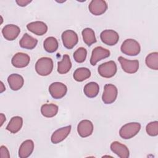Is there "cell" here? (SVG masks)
I'll return each instance as SVG.
<instances>
[{"mask_svg": "<svg viewBox=\"0 0 158 158\" xmlns=\"http://www.w3.org/2000/svg\"><path fill=\"white\" fill-rule=\"evenodd\" d=\"M30 61V56L23 52L16 53L12 58L11 62L14 67L17 68H23L27 67Z\"/></svg>", "mask_w": 158, "mask_h": 158, "instance_id": "obj_13", "label": "cell"}, {"mask_svg": "<svg viewBox=\"0 0 158 158\" xmlns=\"http://www.w3.org/2000/svg\"><path fill=\"white\" fill-rule=\"evenodd\" d=\"M0 157L1 158H9L10 154L7 148L5 146H1L0 148Z\"/></svg>", "mask_w": 158, "mask_h": 158, "instance_id": "obj_31", "label": "cell"}, {"mask_svg": "<svg viewBox=\"0 0 158 158\" xmlns=\"http://www.w3.org/2000/svg\"><path fill=\"white\" fill-rule=\"evenodd\" d=\"M6 88H5V86H4V84L2 81H1V89H0V93H2L4 91H5Z\"/></svg>", "mask_w": 158, "mask_h": 158, "instance_id": "obj_34", "label": "cell"}, {"mask_svg": "<svg viewBox=\"0 0 158 158\" xmlns=\"http://www.w3.org/2000/svg\"><path fill=\"white\" fill-rule=\"evenodd\" d=\"M61 38L64 47L69 49H72L78 41L77 34L72 30L64 31L62 34Z\"/></svg>", "mask_w": 158, "mask_h": 158, "instance_id": "obj_6", "label": "cell"}, {"mask_svg": "<svg viewBox=\"0 0 158 158\" xmlns=\"http://www.w3.org/2000/svg\"><path fill=\"white\" fill-rule=\"evenodd\" d=\"M73 76L77 81H83L91 76V71L85 67L78 68L74 72Z\"/></svg>", "mask_w": 158, "mask_h": 158, "instance_id": "obj_27", "label": "cell"}, {"mask_svg": "<svg viewBox=\"0 0 158 158\" xmlns=\"http://www.w3.org/2000/svg\"><path fill=\"white\" fill-rule=\"evenodd\" d=\"M110 149L114 153L121 158H128L130 156L128 148L118 141H114L111 143Z\"/></svg>", "mask_w": 158, "mask_h": 158, "instance_id": "obj_17", "label": "cell"}, {"mask_svg": "<svg viewBox=\"0 0 158 158\" xmlns=\"http://www.w3.org/2000/svg\"><path fill=\"white\" fill-rule=\"evenodd\" d=\"M99 91V86L98 84L96 82H89L87 83L83 89V92L89 98H93L96 97Z\"/></svg>", "mask_w": 158, "mask_h": 158, "instance_id": "obj_24", "label": "cell"}, {"mask_svg": "<svg viewBox=\"0 0 158 158\" xmlns=\"http://www.w3.org/2000/svg\"><path fill=\"white\" fill-rule=\"evenodd\" d=\"M82 36L83 41L87 44L88 46H91L93 44L96 42V38L95 36V33L93 30L90 28H86L83 30Z\"/></svg>", "mask_w": 158, "mask_h": 158, "instance_id": "obj_25", "label": "cell"}, {"mask_svg": "<svg viewBox=\"0 0 158 158\" xmlns=\"http://www.w3.org/2000/svg\"><path fill=\"white\" fill-rule=\"evenodd\" d=\"M141 129V125L138 122L128 123L120 129L119 135L125 139H128L136 135Z\"/></svg>", "mask_w": 158, "mask_h": 158, "instance_id": "obj_2", "label": "cell"}, {"mask_svg": "<svg viewBox=\"0 0 158 158\" xmlns=\"http://www.w3.org/2000/svg\"><path fill=\"white\" fill-rule=\"evenodd\" d=\"M15 2L19 6L25 7L27 5H28V4H30L31 2V1H29V0H16Z\"/></svg>", "mask_w": 158, "mask_h": 158, "instance_id": "obj_32", "label": "cell"}, {"mask_svg": "<svg viewBox=\"0 0 158 158\" xmlns=\"http://www.w3.org/2000/svg\"><path fill=\"white\" fill-rule=\"evenodd\" d=\"M147 133L151 136H156L158 135V122L154 121L149 123L146 127Z\"/></svg>", "mask_w": 158, "mask_h": 158, "instance_id": "obj_30", "label": "cell"}, {"mask_svg": "<svg viewBox=\"0 0 158 158\" xmlns=\"http://www.w3.org/2000/svg\"><path fill=\"white\" fill-rule=\"evenodd\" d=\"M77 131L78 135L82 138H86L90 136L93 131V125L89 120H81L77 126Z\"/></svg>", "mask_w": 158, "mask_h": 158, "instance_id": "obj_14", "label": "cell"}, {"mask_svg": "<svg viewBox=\"0 0 158 158\" xmlns=\"http://www.w3.org/2000/svg\"><path fill=\"white\" fill-rule=\"evenodd\" d=\"M72 67V62L70 57L67 54H64L60 62L57 63V72L60 74H65L69 72Z\"/></svg>", "mask_w": 158, "mask_h": 158, "instance_id": "obj_22", "label": "cell"}, {"mask_svg": "<svg viewBox=\"0 0 158 158\" xmlns=\"http://www.w3.org/2000/svg\"><path fill=\"white\" fill-rule=\"evenodd\" d=\"M27 28L30 31L39 36L43 35L48 31L47 25L41 21L30 22L27 25Z\"/></svg>", "mask_w": 158, "mask_h": 158, "instance_id": "obj_16", "label": "cell"}, {"mask_svg": "<svg viewBox=\"0 0 158 158\" xmlns=\"http://www.w3.org/2000/svg\"><path fill=\"white\" fill-rule=\"evenodd\" d=\"M120 49L126 55L135 56L140 52L141 47L139 43L135 40L127 39L122 44Z\"/></svg>", "mask_w": 158, "mask_h": 158, "instance_id": "obj_3", "label": "cell"}, {"mask_svg": "<svg viewBox=\"0 0 158 158\" xmlns=\"http://www.w3.org/2000/svg\"><path fill=\"white\" fill-rule=\"evenodd\" d=\"M43 46L46 51L49 53L54 52L58 49L59 44L57 39L53 36H49L46 38L43 43Z\"/></svg>", "mask_w": 158, "mask_h": 158, "instance_id": "obj_26", "label": "cell"}, {"mask_svg": "<svg viewBox=\"0 0 158 158\" xmlns=\"http://www.w3.org/2000/svg\"><path fill=\"white\" fill-rule=\"evenodd\" d=\"M67 88L61 82H54L49 86V92L51 96L56 99L62 98L67 93Z\"/></svg>", "mask_w": 158, "mask_h": 158, "instance_id": "obj_7", "label": "cell"}, {"mask_svg": "<svg viewBox=\"0 0 158 158\" xmlns=\"http://www.w3.org/2000/svg\"><path fill=\"white\" fill-rule=\"evenodd\" d=\"M117 70V65L113 60L101 64L98 67L99 74L104 78H111L115 75Z\"/></svg>", "mask_w": 158, "mask_h": 158, "instance_id": "obj_4", "label": "cell"}, {"mask_svg": "<svg viewBox=\"0 0 158 158\" xmlns=\"http://www.w3.org/2000/svg\"><path fill=\"white\" fill-rule=\"evenodd\" d=\"M118 91L117 87L112 84H106L104 88L102 100L104 103L110 104L113 103L117 99Z\"/></svg>", "mask_w": 158, "mask_h": 158, "instance_id": "obj_5", "label": "cell"}, {"mask_svg": "<svg viewBox=\"0 0 158 158\" xmlns=\"http://www.w3.org/2000/svg\"><path fill=\"white\" fill-rule=\"evenodd\" d=\"M0 119H1V127L3 125L4 122L6 121V117L3 114H1Z\"/></svg>", "mask_w": 158, "mask_h": 158, "instance_id": "obj_33", "label": "cell"}, {"mask_svg": "<svg viewBox=\"0 0 158 158\" xmlns=\"http://www.w3.org/2000/svg\"><path fill=\"white\" fill-rule=\"evenodd\" d=\"M7 82L12 90L17 91L23 86L24 80L22 76L20 75L17 73H12L8 77Z\"/></svg>", "mask_w": 158, "mask_h": 158, "instance_id": "obj_18", "label": "cell"}, {"mask_svg": "<svg viewBox=\"0 0 158 158\" xmlns=\"http://www.w3.org/2000/svg\"><path fill=\"white\" fill-rule=\"evenodd\" d=\"M20 32V28L13 24L6 25L2 30V33L4 38L8 41H13L16 39Z\"/></svg>", "mask_w": 158, "mask_h": 158, "instance_id": "obj_12", "label": "cell"}, {"mask_svg": "<svg viewBox=\"0 0 158 158\" xmlns=\"http://www.w3.org/2000/svg\"><path fill=\"white\" fill-rule=\"evenodd\" d=\"M71 131V126L68 125L60 128L55 131L51 138V141L53 144H57L64 140L69 135Z\"/></svg>", "mask_w": 158, "mask_h": 158, "instance_id": "obj_15", "label": "cell"}, {"mask_svg": "<svg viewBox=\"0 0 158 158\" xmlns=\"http://www.w3.org/2000/svg\"><path fill=\"white\" fill-rule=\"evenodd\" d=\"M88 8L92 14L94 15H101L106 11L107 4V2L103 0H93L90 2Z\"/></svg>", "mask_w": 158, "mask_h": 158, "instance_id": "obj_11", "label": "cell"}, {"mask_svg": "<svg viewBox=\"0 0 158 158\" xmlns=\"http://www.w3.org/2000/svg\"><path fill=\"white\" fill-rule=\"evenodd\" d=\"M23 125V119L20 116L13 117L6 127V130L12 133H17L22 128Z\"/></svg>", "mask_w": 158, "mask_h": 158, "instance_id": "obj_21", "label": "cell"}, {"mask_svg": "<svg viewBox=\"0 0 158 158\" xmlns=\"http://www.w3.org/2000/svg\"><path fill=\"white\" fill-rule=\"evenodd\" d=\"M58 106L54 104H45L41 107V114L48 118L54 117L58 112Z\"/></svg>", "mask_w": 158, "mask_h": 158, "instance_id": "obj_23", "label": "cell"}, {"mask_svg": "<svg viewBox=\"0 0 158 158\" xmlns=\"http://www.w3.org/2000/svg\"><path fill=\"white\" fill-rule=\"evenodd\" d=\"M87 56V51L85 48L80 47L78 48L73 53L74 60L78 63L83 62Z\"/></svg>", "mask_w": 158, "mask_h": 158, "instance_id": "obj_29", "label": "cell"}, {"mask_svg": "<svg viewBox=\"0 0 158 158\" xmlns=\"http://www.w3.org/2000/svg\"><path fill=\"white\" fill-rule=\"evenodd\" d=\"M100 38L103 43L109 46H114L117 43L119 35L113 30H105L100 35Z\"/></svg>", "mask_w": 158, "mask_h": 158, "instance_id": "obj_9", "label": "cell"}, {"mask_svg": "<svg viewBox=\"0 0 158 158\" xmlns=\"http://www.w3.org/2000/svg\"><path fill=\"white\" fill-rule=\"evenodd\" d=\"M53 69L52 60L47 57L39 59L35 64V70L41 76H47L49 75Z\"/></svg>", "mask_w": 158, "mask_h": 158, "instance_id": "obj_1", "label": "cell"}, {"mask_svg": "<svg viewBox=\"0 0 158 158\" xmlns=\"http://www.w3.org/2000/svg\"><path fill=\"white\" fill-rule=\"evenodd\" d=\"M146 65L152 70L158 69V52H154L148 54L145 59Z\"/></svg>", "mask_w": 158, "mask_h": 158, "instance_id": "obj_28", "label": "cell"}, {"mask_svg": "<svg viewBox=\"0 0 158 158\" xmlns=\"http://www.w3.org/2000/svg\"><path fill=\"white\" fill-rule=\"evenodd\" d=\"M38 43V40L28 33H25L19 41L20 46L27 49H33Z\"/></svg>", "mask_w": 158, "mask_h": 158, "instance_id": "obj_20", "label": "cell"}, {"mask_svg": "<svg viewBox=\"0 0 158 158\" xmlns=\"http://www.w3.org/2000/svg\"><path fill=\"white\" fill-rule=\"evenodd\" d=\"M34 149V143L31 139L23 141L19 149V156L20 158H27L33 152Z\"/></svg>", "mask_w": 158, "mask_h": 158, "instance_id": "obj_19", "label": "cell"}, {"mask_svg": "<svg viewBox=\"0 0 158 158\" xmlns=\"http://www.w3.org/2000/svg\"><path fill=\"white\" fill-rule=\"evenodd\" d=\"M110 54V51L107 49L101 46L96 47L92 51L90 58V64L92 65H95L98 61L109 57Z\"/></svg>", "mask_w": 158, "mask_h": 158, "instance_id": "obj_10", "label": "cell"}, {"mask_svg": "<svg viewBox=\"0 0 158 158\" xmlns=\"http://www.w3.org/2000/svg\"><path fill=\"white\" fill-rule=\"evenodd\" d=\"M118 60L123 70L127 73H135L138 70L139 61L138 60H128L122 56H120Z\"/></svg>", "mask_w": 158, "mask_h": 158, "instance_id": "obj_8", "label": "cell"}]
</instances>
